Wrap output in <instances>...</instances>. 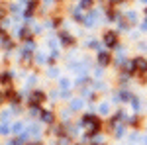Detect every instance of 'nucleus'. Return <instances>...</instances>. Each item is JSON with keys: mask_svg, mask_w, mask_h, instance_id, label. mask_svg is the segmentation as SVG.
I'll list each match as a JSON object with an SVG mask.
<instances>
[{"mask_svg": "<svg viewBox=\"0 0 147 145\" xmlns=\"http://www.w3.org/2000/svg\"><path fill=\"white\" fill-rule=\"evenodd\" d=\"M94 0H82V8H90Z\"/></svg>", "mask_w": 147, "mask_h": 145, "instance_id": "0eeeda50", "label": "nucleus"}, {"mask_svg": "<svg viewBox=\"0 0 147 145\" xmlns=\"http://www.w3.org/2000/svg\"><path fill=\"white\" fill-rule=\"evenodd\" d=\"M43 120H45V122H53V114H49V112H43Z\"/></svg>", "mask_w": 147, "mask_h": 145, "instance_id": "423d86ee", "label": "nucleus"}, {"mask_svg": "<svg viewBox=\"0 0 147 145\" xmlns=\"http://www.w3.org/2000/svg\"><path fill=\"white\" fill-rule=\"evenodd\" d=\"M104 41H106V45H108V47H114V45H116V34L108 32V34L104 35Z\"/></svg>", "mask_w": 147, "mask_h": 145, "instance_id": "7ed1b4c3", "label": "nucleus"}, {"mask_svg": "<svg viewBox=\"0 0 147 145\" xmlns=\"http://www.w3.org/2000/svg\"><path fill=\"white\" fill-rule=\"evenodd\" d=\"M4 14H6V6H2V4H0V18H2Z\"/></svg>", "mask_w": 147, "mask_h": 145, "instance_id": "6e6552de", "label": "nucleus"}, {"mask_svg": "<svg viewBox=\"0 0 147 145\" xmlns=\"http://www.w3.org/2000/svg\"><path fill=\"white\" fill-rule=\"evenodd\" d=\"M98 61H100L102 65H108V63H110V55H108V53H100V55H98Z\"/></svg>", "mask_w": 147, "mask_h": 145, "instance_id": "20e7f679", "label": "nucleus"}, {"mask_svg": "<svg viewBox=\"0 0 147 145\" xmlns=\"http://www.w3.org/2000/svg\"><path fill=\"white\" fill-rule=\"evenodd\" d=\"M145 14H147V10H145Z\"/></svg>", "mask_w": 147, "mask_h": 145, "instance_id": "1a4fd4ad", "label": "nucleus"}, {"mask_svg": "<svg viewBox=\"0 0 147 145\" xmlns=\"http://www.w3.org/2000/svg\"><path fill=\"white\" fill-rule=\"evenodd\" d=\"M43 100H45V94H43V92H39V90H35V92L30 94V104H32V106H39Z\"/></svg>", "mask_w": 147, "mask_h": 145, "instance_id": "f03ea898", "label": "nucleus"}, {"mask_svg": "<svg viewBox=\"0 0 147 145\" xmlns=\"http://www.w3.org/2000/svg\"><path fill=\"white\" fill-rule=\"evenodd\" d=\"M0 82L8 84V82H10V75H0Z\"/></svg>", "mask_w": 147, "mask_h": 145, "instance_id": "39448f33", "label": "nucleus"}, {"mask_svg": "<svg viewBox=\"0 0 147 145\" xmlns=\"http://www.w3.org/2000/svg\"><path fill=\"white\" fill-rule=\"evenodd\" d=\"M131 71H134V75H145L147 77V61L145 59H136L134 61V65H131Z\"/></svg>", "mask_w": 147, "mask_h": 145, "instance_id": "f257e3e1", "label": "nucleus"}]
</instances>
